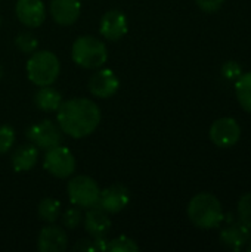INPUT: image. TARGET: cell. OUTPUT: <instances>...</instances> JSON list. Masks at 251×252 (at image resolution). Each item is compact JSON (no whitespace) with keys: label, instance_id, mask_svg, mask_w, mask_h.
Listing matches in <instances>:
<instances>
[{"label":"cell","instance_id":"6da1fadb","mask_svg":"<svg viewBox=\"0 0 251 252\" xmlns=\"http://www.w3.org/2000/svg\"><path fill=\"white\" fill-rule=\"evenodd\" d=\"M58 126L72 139L90 136L101 123V109L92 99L72 97L61 103L56 111Z\"/></svg>","mask_w":251,"mask_h":252},{"label":"cell","instance_id":"7a4b0ae2","mask_svg":"<svg viewBox=\"0 0 251 252\" xmlns=\"http://www.w3.org/2000/svg\"><path fill=\"white\" fill-rule=\"evenodd\" d=\"M188 217L200 229H215L223 220L222 204L212 193H198L188 205Z\"/></svg>","mask_w":251,"mask_h":252},{"label":"cell","instance_id":"3957f363","mask_svg":"<svg viewBox=\"0 0 251 252\" xmlns=\"http://www.w3.org/2000/svg\"><path fill=\"white\" fill-rule=\"evenodd\" d=\"M25 69L28 80L34 86H52L61 74V62L53 52L36 50L27 61Z\"/></svg>","mask_w":251,"mask_h":252},{"label":"cell","instance_id":"277c9868","mask_svg":"<svg viewBox=\"0 0 251 252\" xmlns=\"http://www.w3.org/2000/svg\"><path fill=\"white\" fill-rule=\"evenodd\" d=\"M71 58L80 68L99 69L108 61V49L102 40L93 35H81L72 43Z\"/></svg>","mask_w":251,"mask_h":252},{"label":"cell","instance_id":"5b68a950","mask_svg":"<svg viewBox=\"0 0 251 252\" xmlns=\"http://www.w3.org/2000/svg\"><path fill=\"white\" fill-rule=\"evenodd\" d=\"M68 199L72 205L89 210L98 205L101 189L98 183L89 176H75L67 185Z\"/></svg>","mask_w":251,"mask_h":252},{"label":"cell","instance_id":"8992f818","mask_svg":"<svg viewBox=\"0 0 251 252\" xmlns=\"http://www.w3.org/2000/svg\"><path fill=\"white\" fill-rule=\"evenodd\" d=\"M43 167L56 179H68L75 171V158L68 148L58 145L46 151Z\"/></svg>","mask_w":251,"mask_h":252},{"label":"cell","instance_id":"52a82bcc","mask_svg":"<svg viewBox=\"0 0 251 252\" xmlns=\"http://www.w3.org/2000/svg\"><path fill=\"white\" fill-rule=\"evenodd\" d=\"M25 136L30 143L38 148V151H49L62 142V130L50 120H43L30 126L25 131Z\"/></svg>","mask_w":251,"mask_h":252},{"label":"cell","instance_id":"ba28073f","mask_svg":"<svg viewBox=\"0 0 251 252\" xmlns=\"http://www.w3.org/2000/svg\"><path fill=\"white\" fill-rule=\"evenodd\" d=\"M241 136L240 124L229 117L216 120L210 127V139L219 148H232Z\"/></svg>","mask_w":251,"mask_h":252},{"label":"cell","instance_id":"9c48e42d","mask_svg":"<svg viewBox=\"0 0 251 252\" xmlns=\"http://www.w3.org/2000/svg\"><path fill=\"white\" fill-rule=\"evenodd\" d=\"M129 31V22L121 10L111 9L105 12L99 22V32L108 41L121 40Z\"/></svg>","mask_w":251,"mask_h":252},{"label":"cell","instance_id":"30bf717a","mask_svg":"<svg viewBox=\"0 0 251 252\" xmlns=\"http://www.w3.org/2000/svg\"><path fill=\"white\" fill-rule=\"evenodd\" d=\"M120 89V80L112 69L102 68L96 71L89 80V92L93 97L108 99L112 97Z\"/></svg>","mask_w":251,"mask_h":252},{"label":"cell","instance_id":"8fae6325","mask_svg":"<svg viewBox=\"0 0 251 252\" xmlns=\"http://www.w3.org/2000/svg\"><path fill=\"white\" fill-rule=\"evenodd\" d=\"M130 202V192L123 185H112L101 190L98 207L108 214H117L123 211Z\"/></svg>","mask_w":251,"mask_h":252},{"label":"cell","instance_id":"7c38bea8","mask_svg":"<svg viewBox=\"0 0 251 252\" xmlns=\"http://www.w3.org/2000/svg\"><path fill=\"white\" fill-rule=\"evenodd\" d=\"M15 13L22 25L37 28L46 19V6L41 0H18Z\"/></svg>","mask_w":251,"mask_h":252},{"label":"cell","instance_id":"4fadbf2b","mask_svg":"<svg viewBox=\"0 0 251 252\" xmlns=\"http://www.w3.org/2000/svg\"><path fill=\"white\" fill-rule=\"evenodd\" d=\"M68 247V238L64 229L53 223L41 229L37 239V248L40 252H64Z\"/></svg>","mask_w":251,"mask_h":252},{"label":"cell","instance_id":"5bb4252c","mask_svg":"<svg viewBox=\"0 0 251 252\" xmlns=\"http://www.w3.org/2000/svg\"><path fill=\"white\" fill-rule=\"evenodd\" d=\"M52 19L58 25H72L81 13L80 0H52L49 6Z\"/></svg>","mask_w":251,"mask_h":252},{"label":"cell","instance_id":"9a60e30c","mask_svg":"<svg viewBox=\"0 0 251 252\" xmlns=\"http://www.w3.org/2000/svg\"><path fill=\"white\" fill-rule=\"evenodd\" d=\"M83 223H84L86 232L92 238L107 236V233L111 229V220L108 217V213L101 210L98 205L89 208V211L86 213V216L83 219Z\"/></svg>","mask_w":251,"mask_h":252},{"label":"cell","instance_id":"2e32d148","mask_svg":"<svg viewBox=\"0 0 251 252\" xmlns=\"http://www.w3.org/2000/svg\"><path fill=\"white\" fill-rule=\"evenodd\" d=\"M38 161V148L33 143L18 146L12 154V167L16 173H25L36 167Z\"/></svg>","mask_w":251,"mask_h":252},{"label":"cell","instance_id":"e0dca14e","mask_svg":"<svg viewBox=\"0 0 251 252\" xmlns=\"http://www.w3.org/2000/svg\"><path fill=\"white\" fill-rule=\"evenodd\" d=\"M62 102L61 92L52 86H43L34 94V103L43 112H56Z\"/></svg>","mask_w":251,"mask_h":252},{"label":"cell","instance_id":"ac0fdd59","mask_svg":"<svg viewBox=\"0 0 251 252\" xmlns=\"http://www.w3.org/2000/svg\"><path fill=\"white\" fill-rule=\"evenodd\" d=\"M250 239V229L244 224H234L220 232V241L225 247L240 251Z\"/></svg>","mask_w":251,"mask_h":252},{"label":"cell","instance_id":"d6986e66","mask_svg":"<svg viewBox=\"0 0 251 252\" xmlns=\"http://www.w3.org/2000/svg\"><path fill=\"white\" fill-rule=\"evenodd\" d=\"M37 216L41 221L55 223L61 216V202L55 198H44L37 207Z\"/></svg>","mask_w":251,"mask_h":252},{"label":"cell","instance_id":"ffe728a7","mask_svg":"<svg viewBox=\"0 0 251 252\" xmlns=\"http://www.w3.org/2000/svg\"><path fill=\"white\" fill-rule=\"evenodd\" d=\"M235 93L244 111L251 114V72L241 74L235 83Z\"/></svg>","mask_w":251,"mask_h":252},{"label":"cell","instance_id":"44dd1931","mask_svg":"<svg viewBox=\"0 0 251 252\" xmlns=\"http://www.w3.org/2000/svg\"><path fill=\"white\" fill-rule=\"evenodd\" d=\"M139 245L129 236H118L112 241L108 242L107 245V252H138Z\"/></svg>","mask_w":251,"mask_h":252},{"label":"cell","instance_id":"7402d4cb","mask_svg":"<svg viewBox=\"0 0 251 252\" xmlns=\"http://www.w3.org/2000/svg\"><path fill=\"white\" fill-rule=\"evenodd\" d=\"M15 46H16L22 53L31 55L33 52L37 50V47H38V40H37V37H36L33 32H30V31H22V32H19V34L16 35V38H15Z\"/></svg>","mask_w":251,"mask_h":252},{"label":"cell","instance_id":"603a6c76","mask_svg":"<svg viewBox=\"0 0 251 252\" xmlns=\"http://www.w3.org/2000/svg\"><path fill=\"white\" fill-rule=\"evenodd\" d=\"M83 213H81V208L80 207H71L68 208L64 214H62V224L65 229H70V230H75L81 223H83Z\"/></svg>","mask_w":251,"mask_h":252},{"label":"cell","instance_id":"cb8c5ba5","mask_svg":"<svg viewBox=\"0 0 251 252\" xmlns=\"http://www.w3.org/2000/svg\"><path fill=\"white\" fill-rule=\"evenodd\" d=\"M15 143V130L13 127L3 124L0 126V155L6 154L12 149Z\"/></svg>","mask_w":251,"mask_h":252},{"label":"cell","instance_id":"d4e9b609","mask_svg":"<svg viewBox=\"0 0 251 252\" xmlns=\"http://www.w3.org/2000/svg\"><path fill=\"white\" fill-rule=\"evenodd\" d=\"M238 214L241 223L251 230V193L244 195L238 202Z\"/></svg>","mask_w":251,"mask_h":252},{"label":"cell","instance_id":"484cf974","mask_svg":"<svg viewBox=\"0 0 251 252\" xmlns=\"http://www.w3.org/2000/svg\"><path fill=\"white\" fill-rule=\"evenodd\" d=\"M243 74V69H241V66L237 63V62H234V61H228L223 66H222V75L226 78V80H237L240 75Z\"/></svg>","mask_w":251,"mask_h":252},{"label":"cell","instance_id":"4316f807","mask_svg":"<svg viewBox=\"0 0 251 252\" xmlns=\"http://www.w3.org/2000/svg\"><path fill=\"white\" fill-rule=\"evenodd\" d=\"M225 0H195V3L198 4L200 9H203L204 12H216L222 7Z\"/></svg>","mask_w":251,"mask_h":252},{"label":"cell","instance_id":"83f0119b","mask_svg":"<svg viewBox=\"0 0 251 252\" xmlns=\"http://www.w3.org/2000/svg\"><path fill=\"white\" fill-rule=\"evenodd\" d=\"M75 251H86V252H95V245L92 239H81L77 242V245L74 247Z\"/></svg>","mask_w":251,"mask_h":252},{"label":"cell","instance_id":"f1b7e54d","mask_svg":"<svg viewBox=\"0 0 251 252\" xmlns=\"http://www.w3.org/2000/svg\"><path fill=\"white\" fill-rule=\"evenodd\" d=\"M247 250H249V251L251 252V241H250V245H249V247H247Z\"/></svg>","mask_w":251,"mask_h":252},{"label":"cell","instance_id":"f546056e","mask_svg":"<svg viewBox=\"0 0 251 252\" xmlns=\"http://www.w3.org/2000/svg\"><path fill=\"white\" fill-rule=\"evenodd\" d=\"M0 24H1V19H0Z\"/></svg>","mask_w":251,"mask_h":252}]
</instances>
